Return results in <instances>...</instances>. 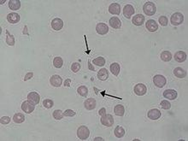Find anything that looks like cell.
Instances as JSON below:
<instances>
[{"instance_id": "cell-33", "label": "cell", "mask_w": 188, "mask_h": 141, "mask_svg": "<svg viewBox=\"0 0 188 141\" xmlns=\"http://www.w3.org/2000/svg\"><path fill=\"white\" fill-rule=\"evenodd\" d=\"M92 62H93L94 64H96L97 66H104V65L105 64V60H104V58L102 57H98L95 58Z\"/></svg>"}, {"instance_id": "cell-16", "label": "cell", "mask_w": 188, "mask_h": 141, "mask_svg": "<svg viewBox=\"0 0 188 141\" xmlns=\"http://www.w3.org/2000/svg\"><path fill=\"white\" fill-rule=\"evenodd\" d=\"M145 26L150 32H155L158 29V25L154 20H148L145 23Z\"/></svg>"}, {"instance_id": "cell-3", "label": "cell", "mask_w": 188, "mask_h": 141, "mask_svg": "<svg viewBox=\"0 0 188 141\" xmlns=\"http://www.w3.org/2000/svg\"><path fill=\"white\" fill-rule=\"evenodd\" d=\"M184 21V16L181 13H174L172 15V16L170 18V22L174 25V26H178L180 25Z\"/></svg>"}, {"instance_id": "cell-40", "label": "cell", "mask_w": 188, "mask_h": 141, "mask_svg": "<svg viewBox=\"0 0 188 141\" xmlns=\"http://www.w3.org/2000/svg\"><path fill=\"white\" fill-rule=\"evenodd\" d=\"M0 122L2 124H8L10 122V118L9 116H3L1 119H0Z\"/></svg>"}, {"instance_id": "cell-12", "label": "cell", "mask_w": 188, "mask_h": 141, "mask_svg": "<svg viewBox=\"0 0 188 141\" xmlns=\"http://www.w3.org/2000/svg\"><path fill=\"white\" fill-rule=\"evenodd\" d=\"M96 31L100 35H104V34H108L109 27L105 23H99L96 26Z\"/></svg>"}, {"instance_id": "cell-28", "label": "cell", "mask_w": 188, "mask_h": 141, "mask_svg": "<svg viewBox=\"0 0 188 141\" xmlns=\"http://www.w3.org/2000/svg\"><path fill=\"white\" fill-rule=\"evenodd\" d=\"M114 111H115V114L118 116H122V115H124V112H125V109H124V107L123 105H122V104H118L115 107V109H114Z\"/></svg>"}, {"instance_id": "cell-24", "label": "cell", "mask_w": 188, "mask_h": 141, "mask_svg": "<svg viewBox=\"0 0 188 141\" xmlns=\"http://www.w3.org/2000/svg\"><path fill=\"white\" fill-rule=\"evenodd\" d=\"M109 77V73L106 69H102L98 73V78L100 80H106Z\"/></svg>"}, {"instance_id": "cell-30", "label": "cell", "mask_w": 188, "mask_h": 141, "mask_svg": "<svg viewBox=\"0 0 188 141\" xmlns=\"http://www.w3.org/2000/svg\"><path fill=\"white\" fill-rule=\"evenodd\" d=\"M63 59H62V57H55L53 60V65L55 68H56V69H60L62 66H63Z\"/></svg>"}, {"instance_id": "cell-11", "label": "cell", "mask_w": 188, "mask_h": 141, "mask_svg": "<svg viewBox=\"0 0 188 141\" xmlns=\"http://www.w3.org/2000/svg\"><path fill=\"white\" fill-rule=\"evenodd\" d=\"M134 8L131 4H127L123 8V15L126 18L129 19L134 14Z\"/></svg>"}, {"instance_id": "cell-26", "label": "cell", "mask_w": 188, "mask_h": 141, "mask_svg": "<svg viewBox=\"0 0 188 141\" xmlns=\"http://www.w3.org/2000/svg\"><path fill=\"white\" fill-rule=\"evenodd\" d=\"M13 121L16 123H21L25 121V116L21 113H16L13 116Z\"/></svg>"}, {"instance_id": "cell-39", "label": "cell", "mask_w": 188, "mask_h": 141, "mask_svg": "<svg viewBox=\"0 0 188 141\" xmlns=\"http://www.w3.org/2000/svg\"><path fill=\"white\" fill-rule=\"evenodd\" d=\"M75 114H76V113H75L74 110H66L63 112L64 116H70V117H72V116L75 115Z\"/></svg>"}, {"instance_id": "cell-18", "label": "cell", "mask_w": 188, "mask_h": 141, "mask_svg": "<svg viewBox=\"0 0 188 141\" xmlns=\"http://www.w3.org/2000/svg\"><path fill=\"white\" fill-rule=\"evenodd\" d=\"M85 108L88 110H91L96 108V100L94 98H88L84 103Z\"/></svg>"}, {"instance_id": "cell-36", "label": "cell", "mask_w": 188, "mask_h": 141, "mask_svg": "<svg viewBox=\"0 0 188 141\" xmlns=\"http://www.w3.org/2000/svg\"><path fill=\"white\" fill-rule=\"evenodd\" d=\"M159 23L162 26H166L168 25V23H169V20H168V18L166 17V16H162L159 17Z\"/></svg>"}, {"instance_id": "cell-14", "label": "cell", "mask_w": 188, "mask_h": 141, "mask_svg": "<svg viewBox=\"0 0 188 141\" xmlns=\"http://www.w3.org/2000/svg\"><path fill=\"white\" fill-rule=\"evenodd\" d=\"M109 12L112 15H119L121 13V6L117 3H113L109 7Z\"/></svg>"}, {"instance_id": "cell-29", "label": "cell", "mask_w": 188, "mask_h": 141, "mask_svg": "<svg viewBox=\"0 0 188 141\" xmlns=\"http://www.w3.org/2000/svg\"><path fill=\"white\" fill-rule=\"evenodd\" d=\"M115 135L117 138H122L125 135V130L121 126H118L115 129Z\"/></svg>"}, {"instance_id": "cell-22", "label": "cell", "mask_w": 188, "mask_h": 141, "mask_svg": "<svg viewBox=\"0 0 188 141\" xmlns=\"http://www.w3.org/2000/svg\"><path fill=\"white\" fill-rule=\"evenodd\" d=\"M21 7V2L19 0H9V8L12 10H17Z\"/></svg>"}, {"instance_id": "cell-43", "label": "cell", "mask_w": 188, "mask_h": 141, "mask_svg": "<svg viewBox=\"0 0 188 141\" xmlns=\"http://www.w3.org/2000/svg\"><path fill=\"white\" fill-rule=\"evenodd\" d=\"M70 81H71V80H70L69 79H66V80H65V82H64V86H65V87H70Z\"/></svg>"}, {"instance_id": "cell-21", "label": "cell", "mask_w": 188, "mask_h": 141, "mask_svg": "<svg viewBox=\"0 0 188 141\" xmlns=\"http://www.w3.org/2000/svg\"><path fill=\"white\" fill-rule=\"evenodd\" d=\"M144 21V16L140 15V14H138L136 15L135 16H134L133 18V23L134 24L135 26H141Z\"/></svg>"}, {"instance_id": "cell-42", "label": "cell", "mask_w": 188, "mask_h": 141, "mask_svg": "<svg viewBox=\"0 0 188 141\" xmlns=\"http://www.w3.org/2000/svg\"><path fill=\"white\" fill-rule=\"evenodd\" d=\"M99 114L100 115H104L105 114H106V110L104 109V108H102L101 110H99Z\"/></svg>"}, {"instance_id": "cell-9", "label": "cell", "mask_w": 188, "mask_h": 141, "mask_svg": "<svg viewBox=\"0 0 188 141\" xmlns=\"http://www.w3.org/2000/svg\"><path fill=\"white\" fill-rule=\"evenodd\" d=\"M163 97L169 100H174L177 97V92L173 89H168L163 92Z\"/></svg>"}, {"instance_id": "cell-31", "label": "cell", "mask_w": 188, "mask_h": 141, "mask_svg": "<svg viewBox=\"0 0 188 141\" xmlns=\"http://www.w3.org/2000/svg\"><path fill=\"white\" fill-rule=\"evenodd\" d=\"M6 34H7L6 43L9 44V45H10V46H13L15 44V38H14V36L11 35L8 30H6Z\"/></svg>"}, {"instance_id": "cell-8", "label": "cell", "mask_w": 188, "mask_h": 141, "mask_svg": "<svg viewBox=\"0 0 188 141\" xmlns=\"http://www.w3.org/2000/svg\"><path fill=\"white\" fill-rule=\"evenodd\" d=\"M27 100L29 102H31L34 104H39V100H40V97L39 95L35 92H32L27 95Z\"/></svg>"}, {"instance_id": "cell-4", "label": "cell", "mask_w": 188, "mask_h": 141, "mask_svg": "<svg viewBox=\"0 0 188 141\" xmlns=\"http://www.w3.org/2000/svg\"><path fill=\"white\" fill-rule=\"evenodd\" d=\"M153 83L156 87L162 88L166 85V79L163 75L161 74H157L153 77Z\"/></svg>"}, {"instance_id": "cell-23", "label": "cell", "mask_w": 188, "mask_h": 141, "mask_svg": "<svg viewBox=\"0 0 188 141\" xmlns=\"http://www.w3.org/2000/svg\"><path fill=\"white\" fill-rule=\"evenodd\" d=\"M174 74L178 78H185L187 75V72L182 68H176L174 69Z\"/></svg>"}, {"instance_id": "cell-13", "label": "cell", "mask_w": 188, "mask_h": 141, "mask_svg": "<svg viewBox=\"0 0 188 141\" xmlns=\"http://www.w3.org/2000/svg\"><path fill=\"white\" fill-rule=\"evenodd\" d=\"M147 115H148L149 119H151V120H157V119H159L161 117L162 114L159 110L152 109V110H149Z\"/></svg>"}, {"instance_id": "cell-1", "label": "cell", "mask_w": 188, "mask_h": 141, "mask_svg": "<svg viewBox=\"0 0 188 141\" xmlns=\"http://www.w3.org/2000/svg\"><path fill=\"white\" fill-rule=\"evenodd\" d=\"M143 10L146 16H152L156 14V12H157V7H156L155 4L152 3V2H146L144 4Z\"/></svg>"}, {"instance_id": "cell-35", "label": "cell", "mask_w": 188, "mask_h": 141, "mask_svg": "<svg viewBox=\"0 0 188 141\" xmlns=\"http://www.w3.org/2000/svg\"><path fill=\"white\" fill-rule=\"evenodd\" d=\"M54 103L52 100H51V99H45L44 101H43V105L45 108L46 109H51L52 106H53Z\"/></svg>"}, {"instance_id": "cell-10", "label": "cell", "mask_w": 188, "mask_h": 141, "mask_svg": "<svg viewBox=\"0 0 188 141\" xmlns=\"http://www.w3.org/2000/svg\"><path fill=\"white\" fill-rule=\"evenodd\" d=\"M63 21L60 18H55L51 21V27L56 31H59L63 28Z\"/></svg>"}, {"instance_id": "cell-41", "label": "cell", "mask_w": 188, "mask_h": 141, "mask_svg": "<svg viewBox=\"0 0 188 141\" xmlns=\"http://www.w3.org/2000/svg\"><path fill=\"white\" fill-rule=\"evenodd\" d=\"M33 76H34V73H33V72H29V73H27V74L25 75L24 80H25V81H26V80H28V79H30L31 78H33Z\"/></svg>"}, {"instance_id": "cell-37", "label": "cell", "mask_w": 188, "mask_h": 141, "mask_svg": "<svg viewBox=\"0 0 188 141\" xmlns=\"http://www.w3.org/2000/svg\"><path fill=\"white\" fill-rule=\"evenodd\" d=\"M161 107L163 109V110H169V109L171 108V104L169 101H167V100H163V101H162Z\"/></svg>"}, {"instance_id": "cell-17", "label": "cell", "mask_w": 188, "mask_h": 141, "mask_svg": "<svg viewBox=\"0 0 188 141\" xmlns=\"http://www.w3.org/2000/svg\"><path fill=\"white\" fill-rule=\"evenodd\" d=\"M109 25L112 26L113 28L115 29H118L122 26V22L120 21V19L117 16H113L109 19Z\"/></svg>"}, {"instance_id": "cell-25", "label": "cell", "mask_w": 188, "mask_h": 141, "mask_svg": "<svg viewBox=\"0 0 188 141\" xmlns=\"http://www.w3.org/2000/svg\"><path fill=\"white\" fill-rule=\"evenodd\" d=\"M120 69H121L120 65H119V63H117V62H114V63H112V64L110 65V71H111V73H112L114 75H116V76H117V75L119 74Z\"/></svg>"}, {"instance_id": "cell-15", "label": "cell", "mask_w": 188, "mask_h": 141, "mask_svg": "<svg viewBox=\"0 0 188 141\" xmlns=\"http://www.w3.org/2000/svg\"><path fill=\"white\" fill-rule=\"evenodd\" d=\"M62 82H63V79L62 78L59 76V75H53L51 77L50 79V83L51 86H53L55 87H59L61 85H62Z\"/></svg>"}, {"instance_id": "cell-27", "label": "cell", "mask_w": 188, "mask_h": 141, "mask_svg": "<svg viewBox=\"0 0 188 141\" xmlns=\"http://www.w3.org/2000/svg\"><path fill=\"white\" fill-rule=\"evenodd\" d=\"M161 59L164 62H169L172 59V54L169 51H164L161 53Z\"/></svg>"}, {"instance_id": "cell-44", "label": "cell", "mask_w": 188, "mask_h": 141, "mask_svg": "<svg viewBox=\"0 0 188 141\" xmlns=\"http://www.w3.org/2000/svg\"><path fill=\"white\" fill-rule=\"evenodd\" d=\"M88 68H89L90 70H92L94 71V67L91 65V61H88Z\"/></svg>"}, {"instance_id": "cell-2", "label": "cell", "mask_w": 188, "mask_h": 141, "mask_svg": "<svg viewBox=\"0 0 188 141\" xmlns=\"http://www.w3.org/2000/svg\"><path fill=\"white\" fill-rule=\"evenodd\" d=\"M90 131L87 128V127L86 126H81L78 130H77V136L79 139H81V140H87V138L89 137Z\"/></svg>"}, {"instance_id": "cell-7", "label": "cell", "mask_w": 188, "mask_h": 141, "mask_svg": "<svg viewBox=\"0 0 188 141\" xmlns=\"http://www.w3.org/2000/svg\"><path fill=\"white\" fill-rule=\"evenodd\" d=\"M146 92H147V88L142 83H139L135 86L134 92L138 96H143L146 93Z\"/></svg>"}, {"instance_id": "cell-19", "label": "cell", "mask_w": 188, "mask_h": 141, "mask_svg": "<svg viewBox=\"0 0 188 141\" xmlns=\"http://www.w3.org/2000/svg\"><path fill=\"white\" fill-rule=\"evenodd\" d=\"M7 20L9 23L11 24H16L20 21V16L17 13H9L7 16Z\"/></svg>"}, {"instance_id": "cell-34", "label": "cell", "mask_w": 188, "mask_h": 141, "mask_svg": "<svg viewBox=\"0 0 188 141\" xmlns=\"http://www.w3.org/2000/svg\"><path fill=\"white\" fill-rule=\"evenodd\" d=\"M63 116L64 115L60 110H56L53 112V117L56 120H61V119H63Z\"/></svg>"}, {"instance_id": "cell-38", "label": "cell", "mask_w": 188, "mask_h": 141, "mask_svg": "<svg viewBox=\"0 0 188 141\" xmlns=\"http://www.w3.org/2000/svg\"><path fill=\"white\" fill-rule=\"evenodd\" d=\"M81 69V64L78 63V62H74L73 63L71 66V70L74 72V73H77L78 71L80 70Z\"/></svg>"}, {"instance_id": "cell-5", "label": "cell", "mask_w": 188, "mask_h": 141, "mask_svg": "<svg viewBox=\"0 0 188 141\" xmlns=\"http://www.w3.org/2000/svg\"><path fill=\"white\" fill-rule=\"evenodd\" d=\"M34 109H35V104H32V103L29 102L28 100L23 102L22 104H21V110H22L24 112L27 113V114L32 113V112L34 110Z\"/></svg>"}, {"instance_id": "cell-45", "label": "cell", "mask_w": 188, "mask_h": 141, "mask_svg": "<svg viewBox=\"0 0 188 141\" xmlns=\"http://www.w3.org/2000/svg\"><path fill=\"white\" fill-rule=\"evenodd\" d=\"M93 140H94V141H100V140L103 141L104 140H103L102 138H100V137H97V138H95V139H94Z\"/></svg>"}, {"instance_id": "cell-20", "label": "cell", "mask_w": 188, "mask_h": 141, "mask_svg": "<svg viewBox=\"0 0 188 141\" xmlns=\"http://www.w3.org/2000/svg\"><path fill=\"white\" fill-rule=\"evenodd\" d=\"M174 59H175L176 62H183L184 61H186V59H187V54H186V52H182V51L177 52L174 54Z\"/></svg>"}, {"instance_id": "cell-6", "label": "cell", "mask_w": 188, "mask_h": 141, "mask_svg": "<svg viewBox=\"0 0 188 141\" xmlns=\"http://www.w3.org/2000/svg\"><path fill=\"white\" fill-rule=\"evenodd\" d=\"M101 123L105 127H111L114 124V118L111 115H103L101 118Z\"/></svg>"}, {"instance_id": "cell-32", "label": "cell", "mask_w": 188, "mask_h": 141, "mask_svg": "<svg viewBox=\"0 0 188 141\" xmlns=\"http://www.w3.org/2000/svg\"><path fill=\"white\" fill-rule=\"evenodd\" d=\"M77 92H78V93L82 96V97H86L87 96V94H88V89L86 88L85 86H81L80 87L78 90H77Z\"/></svg>"}]
</instances>
